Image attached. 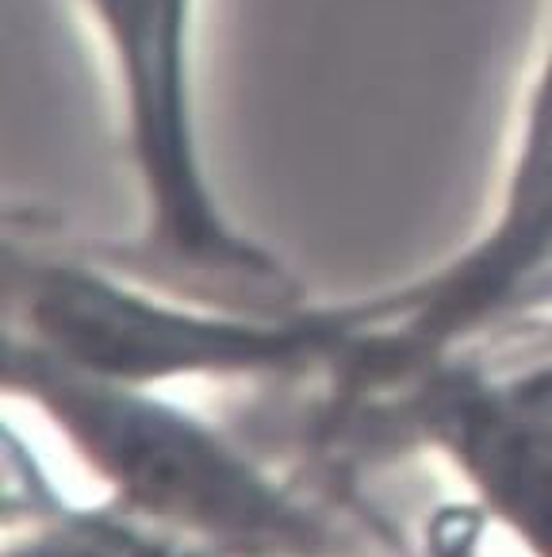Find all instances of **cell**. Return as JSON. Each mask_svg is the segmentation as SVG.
I'll list each match as a JSON object with an SVG mask.
<instances>
[{
  "label": "cell",
  "instance_id": "cell-3",
  "mask_svg": "<svg viewBox=\"0 0 552 557\" xmlns=\"http://www.w3.org/2000/svg\"><path fill=\"white\" fill-rule=\"evenodd\" d=\"M361 331L353 300L296 315H242L170 296L112 270L81 243L4 235V335L123 385L180 381H323Z\"/></svg>",
  "mask_w": 552,
  "mask_h": 557
},
{
  "label": "cell",
  "instance_id": "cell-5",
  "mask_svg": "<svg viewBox=\"0 0 552 557\" xmlns=\"http://www.w3.org/2000/svg\"><path fill=\"white\" fill-rule=\"evenodd\" d=\"M403 454L441 458L526 557H552V443L506 411L488 358L456 354L326 438V461L350 476Z\"/></svg>",
  "mask_w": 552,
  "mask_h": 557
},
{
  "label": "cell",
  "instance_id": "cell-9",
  "mask_svg": "<svg viewBox=\"0 0 552 557\" xmlns=\"http://www.w3.org/2000/svg\"><path fill=\"white\" fill-rule=\"evenodd\" d=\"M476 354H484L488 361H522V358H537V354H552V308L518 312L499 331H491L476 346Z\"/></svg>",
  "mask_w": 552,
  "mask_h": 557
},
{
  "label": "cell",
  "instance_id": "cell-8",
  "mask_svg": "<svg viewBox=\"0 0 552 557\" xmlns=\"http://www.w3.org/2000/svg\"><path fill=\"white\" fill-rule=\"evenodd\" d=\"M491 534H495V519L476 500L446 504L430 511L414 549L418 557H491Z\"/></svg>",
  "mask_w": 552,
  "mask_h": 557
},
{
  "label": "cell",
  "instance_id": "cell-7",
  "mask_svg": "<svg viewBox=\"0 0 552 557\" xmlns=\"http://www.w3.org/2000/svg\"><path fill=\"white\" fill-rule=\"evenodd\" d=\"M484 358V354H479ZM506 411L541 443H552V354L522 361H488Z\"/></svg>",
  "mask_w": 552,
  "mask_h": 557
},
{
  "label": "cell",
  "instance_id": "cell-2",
  "mask_svg": "<svg viewBox=\"0 0 552 557\" xmlns=\"http://www.w3.org/2000/svg\"><path fill=\"white\" fill-rule=\"evenodd\" d=\"M104 42L120 139L138 193L123 238L81 243L92 258L170 296L242 315H296L315 304L273 246L242 231L215 189L200 132V0H81Z\"/></svg>",
  "mask_w": 552,
  "mask_h": 557
},
{
  "label": "cell",
  "instance_id": "cell-6",
  "mask_svg": "<svg viewBox=\"0 0 552 557\" xmlns=\"http://www.w3.org/2000/svg\"><path fill=\"white\" fill-rule=\"evenodd\" d=\"M0 557H223L130 516L120 504H74L39 466L16 423H4V549Z\"/></svg>",
  "mask_w": 552,
  "mask_h": 557
},
{
  "label": "cell",
  "instance_id": "cell-1",
  "mask_svg": "<svg viewBox=\"0 0 552 557\" xmlns=\"http://www.w3.org/2000/svg\"><path fill=\"white\" fill-rule=\"evenodd\" d=\"M4 396L65 443L130 516L223 557H418L365 496L280 476L162 388L97 377L4 335Z\"/></svg>",
  "mask_w": 552,
  "mask_h": 557
},
{
  "label": "cell",
  "instance_id": "cell-4",
  "mask_svg": "<svg viewBox=\"0 0 552 557\" xmlns=\"http://www.w3.org/2000/svg\"><path fill=\"white\" fill-rule=\"evenodd\" d=\"M552 265V185L522 208H491L484 227L418 277L361 296V335L318 381L303 438L318 443L353 411L434 366L476 350L522 312L526 288Z\"/></svg>",
  "mask_w": 552,
  "mask_h": 557
}]
</instances>
